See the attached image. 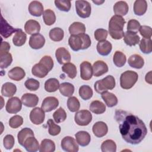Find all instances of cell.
Wrapping results in <instances>:
<instances>
[{"mask_svg": "<svg viewBox=\"0 0 152 152\" xmlns=\"http://www.w3.org/2000/svg\"><path fill=\"white\" fill-rule=\"evenodd\" d=\"M89 109L91 112L95 114H102L106 110V105L99 100H94L90 103Z\"/></svg>", "mask_w": 152, "mask_h": 152, "instance_id": "34", "label": "cell"}, {"mask_svg": "<svg viewBox=\"0 0 152 152\" xmlns=\"http://www.w3.org/2000/svg\"><path fill=\"white\" fill-rule=\"evenodd\" d=\"M107 35V31L104 28H98L94 31V33L95 39L99 42L106 40Z\"/></svg>", "mask_w": 152, "mask_h": 152, "instance_id": "53", "label": "cell"}, {"mask_svg": "<svg viewBox=\"0 0 152 152\" xmlns=\"http://www.w3.org/2000/svg\"><path fill=\"white\" fill-rule=\"evenodd\" d=\"M74 121L78 125L87 126L92 121V115L87 110H81L75 113Z\"/></svg>", "mask_w": 152, "mask_h": 152, "instance_id": "7", "label": "cell"}, {"mask_svg": "<svg viewBox=\"0 0 152 152\" xmlns=\"http://www.w3.org/2000/svg\"><path fill=\"white\" fill-rule=\"evenodd\" d=\"M79 95L81 98L84 100L91 99L93 96V92L91 88L87 85H83L79 88Z\"/></svg>", "mask_w": 152, "mask_h": 152, "instance_id": "43", "label": "cell"}, {"mask_svg": "<svg viewBox=\"0 0 152 152\" xmlns=\"http://www.w3.org/2000/svg\"><path fill=\"white\" fill-rule=\"evenodd\" d=\"M26 39V34L21 28H18L12 38V43L16 46H21L25 44Z\"/></svg>", "mask_w": 152, "mask_h": 152, "instance_id": "33", "label": "cell"}, {"mask_svg": "<svg viewBox=\"0 0 152 152\" xmlns=\"http://www.w3.org/2000/svg\"><path fill=\"white\" fill-rule=\"evenodd\" d=\"M96 49L99 54L102 56H107L110 53L112 49V45L107 40L101 41L97 43Z\"/></svg>", "mask_w": 152, "mask_h": 152, "instance_id": "26", "label": "cell"}, {"mask_svg": "<svg viewBox=\"0 0 152 152\" xmlns=\"http://www.w3.org/2000/svg\"><path fill=\"white\" fill-rule=\"evenodd\" d=\"M39 62L42 63L43 65H44L49 71L52 70L53 66V61L52 58L48 55H45L43 57L41 58Z\"/></svg>", "mask_w": 152, "mask_h": 152, "instance_id": "56", "label": "cell"}, {"mask_svg": "<svg viewBox=\"0 0 152 152\" xmlns=\"http://www.w3.org/2000/svg\"><path fill=\"white\" fill-rule=\"evenodd\" d=\"M115 118L119 124L121 135L126 142L137 145L144 139L147 128L138 116L125 110H117Z\"/></svg>", "mask_w": 152, "mask_h": 152, "instance_id": "1", "label": "cell"}, {"mask_svg": "<svg viewBox=\"0 0 152 152\" xmlns=\"http://www.w3.org/2000/svg\"><path fill=\"white\" fill-rule=\"evenodd\" d=\"M49 37L54 42H60L64 37V30L59 27H55L49 31Z\"/></svg>", "mask_w": 152, "mask_h": 152, "instance_id": "40", "label": "cell"}, {"mask_svg": "<svg viewBox=\"0 0 152 152\" xmlns=\"http://www.w3.org/2000/svg\"><path fill=\"white\" fill-rule=\"evenodd\" d=\"M125 24L124 18L119 15H115L112 17L109 23V33L115 40H119L124 37V26Z\"/></svg>", "mask_w": 152, "mask_h": 152, "instance_id": "2", "label": "cell"}, {"mask_svg": "<svg viewBox=\"0 0 152 152\" xmlns=\"http://www.w3.org/2000/svg\"><path fill=\"white\" fill-rule=\"evenodd\" d=\"M22 108V102L17 97H12L7 102L5 109L7 112L11 114H16Z\"/></svg>", "mask_w": 152, "mask_h": 152, "instance_id": "9", "label": "cell"}, {"mask_svg": "<svg viewBox=\"0 0 152 152\" xmlns=\"http://www.w3.org/2000/svg\"><path fill=\"white\" fill-rule=\"evenodd\" d=\"M28 43L31 48L33 49H40L45 45V39L40 33L34 34L30 36Z\"/></svg>", "mask_w": 152, "mask_h": 152, "instance_id": "12", "label": "cell"}, {"mask_svg": "<svg viewBox=\"0 0 152 152\" xmlns=\"http://www.w3.org/2000/svg\"><path fill=\"white\" fill-rule=\"evenodd\" d=\"M124 40L126 45L132 46L137 45L139 43L140 38L137 33L126 31L125 33H124Z\"/></svg>", "mask_w": 152, "mask_h": 152, "instance_id": "25", "label": "cell"}, {"mask_svg": "<svg viewBox=\"0 0 152 152\" xmlns=\"http://www.w3.org/2000/svg\"><path fill=\"white\" fill-rule=\"evenodd\" d=\"M71 35H78L86 32V26L81 22H74L68 28Z\"/></svg>", "mask_w": 152, "mask_h": 152, "instance_id": "32", "label": "cell"}, {"mask_svg": "<svg viewBox=\"0 0 152 152\" xmlns=\"http://www.w3.org/2000/svg\"><path fill=\"white\" fill-rule=\"evenodd\" d=\"M12 62V55L9 53L0 54V66L1 69L8 68Z\"/></svg>", "mask_w": 152, "mask_h": 152, "instance_id": "45", "label": "cell"}, {"mask_svg": "<svg viewBox=\"0 0 152 152\" xmlns=\"http://www.w3.org/2000/svg\"><path fill=\"white\" fill-rule=\"evenodd\" d=\"M40 25L38 21L34 20H29L26 21L24 25V30L28 34L39 33L40 30Z\"/></svg>", "mask_w": 152, "mask_h": 152, "instance_id": "20", "label": "cell"}, {"mask_svg": "<svg viewBox=\"0 0 152 152\" xmlns=\"http://www.w3.org/2000/svg\"><path fill=\"white\" fill-rule=\"evenodd\" d=\"M15 140L14 137L11 134L5 135L3 139V145L7 150L11 149L14 145Z\"/></svg>", "mask_w": 152, "mask_h": 152, "instance_id": "55", "label": "cell"}, {"mask_svg": "<svg viewBox=\"0 0 152 152\" xmlns=\"http://www.w3.org/2000/svg\"><path fill=\"white\" fill-rule=\"evenodd\" d=\"M93 71L94 77H98L108 72L107 65L103 61H97L93 65Z\"/></svg>", "mask_w": 152, "mask_h": 152, "instance_id": "17", "label": "cell"}, {"mask_svg": "<svg viewBox=\"0 0 152 152\" xmlns=\"http://www.w3.org/2000/svg\"><path fill=\"white\" fill-rule=\"evenodd\" d=\"M43 19L44 23L47 26H51L56 21V15L53 11L47 9L43 13Z\"/></svg>", "mask_w": 152, "mask_h": 152, "instance_id": "41", "label": "cell"}, {"mask_svg": "<svg viewBox=\"0 0 152 152\" xmlns=\"http://www.w3.org/2000/svg\"><path fill=\"white\" fill-rule=\"evenodd\" d=\"M45 114L44 110L40 107H34L30 113V119L35 125H40L44 122Z\"/></svg>", "mask_w": 152, "mask_h": 152, "instance_id": "10", "label": "cell"}, {"mask_svg": "<svg viewBox=\"0 0 152 152\" xmlns=\"http://www.w3.org/2000/svg\"><path fill=\"white\" fill-rule=\"evenodd\" d=\"M18 30V28H15L10 26L1 15L0 33L2 37H4L5 39H7L11 36L12 33H16Z\"/></svg>", "mask_w": 152, "mask_h": 152, "instance_id": "14", "label": "cell"}, {"mask_svg": "<svg viewBox=\"0 0 152 152\" xmlns=\"http://www.w3.org/2000/svg\"><path fill=\"white\" fill-rule=\"evenodd\" d=\"M92 131L96 137L101 138L107 134L108 132V127L105 122L103 121H98L93 125Z\"/></svg>", "mask_w": 152, "mask_h": 152, "instance_id": "16", "label": "cell"}, {"mask_svg": "<svg viewBox=\"0 0 152 152\" xmlns=\"http://www.w3.org/2000/svg\"><path fill=\"white\" fill-rule=\"evenodd\" d=\"M62 70L67 74L68 77L71 79H74L77 76V71L75 65L71 62L64 64L62 66Z\"/></svg>", "mask_w": 152, "mask_h": 152, "instance_id": "38", "label": "cell"}, {"mask_svg": "<svg viewBox=\"0 0 152 152\" xmlns=\"http://www.w3.org/2000/svg\"><path fill=\"white\" fill-rule=\"evenodd\" d=\"M147 10V2L145 0H136L134 4V12L135 15L141 16Z\"/></svg>", "mask_w": 152, "mask_h": 152, "instance_id": "31", "label": "cell"}, {"mask_svg": "<svg viewBox=\"0 0 152 152\" xmlns=\"http://www.w3.org/2000/svg\"><path fill=\"white\" fill-rule=\"evenodd\" d=\"M53 118L56 123H61L66 119V113L63 108L59 107L53 113Z\"/></svg>", "mask_w": 152, "mask_h": 152, "instance_id": "50", "label": "cell"}, {"mask_svg": "<svg viewBox=\"0 0 152 152\" xmlns=\"http://www.w3.org/2000/svg\"><path fill=\"white\" fill-rule=\"evenodd\" d=\"M24 86L30 91H36L40 87V83L36 79L28 78L26 81Z\"/></svg>", "mask_w": 152, "mask_h": 152, "instance_id": "51", "label": "cell"}, {"mask_svg": "<svg viewBox=\"0 0 152 152\" xmlns=\"http://www.w3.org/2000/svg\"><path fill=\"white\" fill-rule=\"evenodd\" d=\"M140 49L145 54H150L152 51V41L151 39L142 38L140 42Z\"/></svg>", "mask_w": 152, "mask_h": 152, "instance_id": "44", "label": "cell"}, {"mask_svg": "<svg viewBox=\"0 0 152 152\" xmlns=\"http://www.w3.org/2000/svg\"><path fill=\"white\" fill-rule=\"evenodd\" d=\"M102 152H116V144L112 140H106L101 145Z\"/></svg>", "mask_w": 152, "mask_h": 152, "instance_id": "47", "label": "cell"}, {"mask_svg": "<svg viewBox=\"0 0 152 152\" xmlns=\"http://www.w3.org/2000/svg\"><path fill=\"white\" fill-rule=\"evenodd\" d=\"M61 148L66 152H77L79 150L78 143L75 139L70 136L65 137L61 142Z\"/></svg>", "mask_w": 152, "mask_h": 152, "instance_id": "8", "label": "cell"}, {"mask_svg": "<svg viewBox=\"0 0 152 152\" xmlns=\"http://www.w3.org/2000/svg\"><path fill=\"white\" fill-rule=\"evenodd\" d=\"M128 65L135 69H141L144 65V60L143 58L138 54H134L130 56L128 59Z\"/></svg>", "mask_w": 152, "mask_h": 152, "instance_id": "24", "label": "cell"}, {"mask_svg": "<svg viewBox=\"0 0 152 152\" xmlns=\"http://www.w3.org/2000/svg\"><path fill=\"white\" fill-rule=\"evenodd\" d=\"M138 78V75L136 72L131 70L126 71L121 75L120 86L123 89H130L137 83Z\"/></svg>", "mask_w": 152, "mask_h": 152, "instance_id": "4", "label": "cell"}, {"mask_svg": "<svg viewBox=\"0 0 152 152\" xmlns=\"http://www.w3.org/2000/svg\"><path fill=\"white\" fill-rule=\"evenodd\" d=\"M101 96L106 106L109 107H112L118 103V98L116 96L109 91H104L101 94Z\"/></svg>", "mask_w": 152, "mask_h": 152, "instance_id": "30", "label": "cell"}, {"mask_svg": "<svg viewBox=\"0 0 152 152\" xmlns=\"http://www.w3.org/2000/svg\"><path fill=\"white\" fill-rule=\"evenodd\" d=\"M28 9L30 14L34 17H40L44 12L42 4L37 1H31L28 5Z\"/></svg>", "mask_w": 152, "mask_h": 152, "instance_id": "19", "label": "cell"}, {"mask_svg": "<svg viewBox=\"0 0 152 152\" xmlns=\"http://www.w3.org/2000/svg\"><path fill=\"white\" fill-rule=\"evenodd\" d=\"M59 105V101L57 98L52 96L47 97L42 102L41 108L45 112H49L55 109Z\"/></svg>", "mask_w": 152, "mask_h": 152, "instance_id": "11", "label": "cell"}, {"mask_svg": "<svg viewBox=\"0 0 152 152\" xmlns=\"http://www.w3.org/2000/svg\"><path fill=\"white\" fill-rule=\"evenodd\" d=\"M68 44L74 51L88 49L91 44L90 36L83 33L78 35H71L68 39Z\"/></svg>", "mask_w": 152, "mask_h": 152, "instance_id": "3", "label": "cell"}, {"mask_svg": "<svg viewBox=\"0 0 152 152\" xmlns=\"http://www.w3.org/2000/svg\"><path fill=\"white\" fill-rule=\"evenodd\" d=\"M126 61L125 55L121 51L117 50L115 52L113 57V62L117 67L123 66Z\"/></svg>", "mask_w": 152, "mask_h": 152, "instance_id": "42", "label": "cell"}, {"mask_svg": "<svg viewBox=\"0 0 152 152\" xmlns=\"http://www.w3.org/2000/svg\"><path fill=\"white\" fill-rule=\"evenodd\" d=\"M23 124V118L20 115H14L9 120V125L12 128H17Z\"/></svg>", "mask_w": 152, "mask_h": 152, "instance_id": "52", "label": "cell"}, {"mask_svg": "<svg viewBox=\"0 0 152 152\" xmlns=\"http://www.w3.org/2000/svg\"><path fill=\"white\" fill-rule=\"evenodd\" d=\"M54 2L56 7L60 11L68 12L71 9V3L69 0H55Z\"/></svg>", "mask_w": 152, "mask_h": 152, "instance_id": "48", "label": "cell"}, {"mask_svg": "<svg viewBox=\"0 0 152 152\" xmlns=\"http://www.w3.org/2000/svg\"><path fill=\"white\" fill-rule=\"evenodd\" d=\"M80 77L82 80L87 81L91 78L93 74V66L88 61H84L80 64Z\"/></svg>", "mask_w": 152, "mask_h": 152, "instance_id": "13", "label": "cell"}, {"mask_svg": "<svg viewBox=\"0 0 152 152\" xmlns=\"http://www.w3.org/2000/svg\"><path fill=\"white\" fill-rule=\"evenodd\" d=\"M23 147L28 152H36L39 150V144L34 136L28 137L24 141Z\"/></svg>", "mask_w": 152, "mask_h": 152, "instance_id": "22", "label": "cell"}, {"mask_svg": "<svg viewBox=\"0 0 152 152\" xmlns=\"http://www.w3.org/2000/svg\"><path fill=\"white\" fill-rule=\"evenodd\" d=\"M60 93L65 97H71L74 92V86L69 83H62L59 87Z\"/></svg>", "mask_w": 152, "mask_h": 152, "instance_id": "36", "label": "cell"}, {"mask_svg": "<svg viewBox=\"0 0 152 152\" xmlns=\"http://www.w3.org/2000/svg\"><path fill=\"white\" fill-rule=\"evenodd\" d=\"M34 136V132L30 128H24L20 131L17 134V138L18 143L23 146L25 140L29 137Z\"/></svg>", "mask_w": 152, "mask_h": 152, "instance_id": "35", "label": "cell"}, {"mask_svg": "<svg viewBox=\"0 0 152 152\" xmlns=\"http://www.w3.org/2000/svg\"><path fill=\"white\" fill-rule=\"evenodd\" d=\"M55 56L57 61L59 64H65L71 61V55L68 50L65 48L61 47L56 49Z\"/></svg>", "mask_w": 152, "mask_h": 152, "instance_id": "15", "label": "cell"}, {"mask_svg": "<svg viewBox=\"0 0 152 152\" xmlns=\"http://www.w3.org/2000/svg\"><path fill=\"white\" fill-rule=\"evenodd\" d=\"M48 125V132L50 135L56 136L58 135L61 130L60 126L55 124L53 121L51 119H49L47 121Z\"/></svg>", "mask_w": 152, "mask_h": 152, "instance_id": "49", "label": "cell"}, {"mask_svg": "<svg viewBox=\"0 0 152 152\" xmlns=\"http://www.w3.org/2000/svg\"><path fill=\"white\" fill-rule=\"evenodd\" d=\"M104 2V1H93V3H95L97 5H101L102 4H103Z\"/></svg>", "mask_w": 152, "mask_h": 152, "instance_id": "60", "label": "cell"}, {"mask_svg": "<svg viewBox=\"0 0 152 152\" xmlns=\"http://www.w3.org/2000/svg\"><path fill=\"white\" fill-rule=\"evenodd\" d=\"M140 34L145 39H151L152 35L151 28L147 26H141L139 29Z\"/></svg>", "mask_w": 152, "mask_h": 152, "instance_id": "57", "label": "cell"}, {"mask_svg": "<svg viewBox=\"0 0 152 152\" xmlns=\"http://www.w3.org/2000/svg\"><path fill=\"white\" fill-rule=\"evenodd\" d=\"M10 49V45L7 42H2L1 45L0 54L8 52Z\"/></svg>", "mask_w": 152, "mask_h": 152, "instance_id": "58", "label": "cell"}, {"mask_svg": "<svg viewBox=\"0 0 152 152\" xmlns=\"http://www.w3.org/2000/svg\"><path fill=\"white\" fill-rule=\"evenodd\" d=\"M49 72V69L40 62L36 64L31 68L32 74L34 76L40 78L46 77Z\"/></svg>", "mask_w": 152, "mask_h": 152, "instance_id": "23", "label": "cell"}, {"mask_svg": "<svg viewBox=\"0 0 152 152\" xmlns=\"http://www.w3.org/2000/svg\"><path fill=\"white\" fill-rule=\"evenodd\" d=\"M145 80L146 81V83L151 84L152 83L151 82V71H149L145 75Z\"/></svg>", "mask_w": 152, "mask_h": 152, "instance_id": "59", "label": "cell"}, {"mask_svg": "<svg viewBox=\"0 0 152 152\" xmlns=\"http://www.w3.org/2000/svg\"><path fill=\"white\" fill-rule=\"evenodd\" d=\"M59 81L55 78H51L47 80L45 83V89L46 91L52 93L56 91L59 87Z\"/></svg>", "mask_w": 152, "mask_h": 152, "instance_id": "39", "label": "cell"}, {"mask_svg": "<svg viewBox=\"0 0 152 152\" xmlns=\"http://www.w3.org/2000/svg\"><path fill=\"white\" fill-rule=\"evenodd\" d=\"M55 150L54 142L49 139H44L41 141L39 151L40 152H53Z\"/></svg>", "mask_w": 152, "mask_h": 152, "instance_id": "37", "label": "cell"}, {"mask_svg": "<svg viewBox=\"0 0 152 152\" xmlns=\"http://www.w3.org/2000/svg\"><path fill=\"white\" fill-rule=\"evenodd\" d=\"M26 75V72L24 70L19 66H16L8 71V77L14 81H18L21 80L24 78Z\"/></svg>", "mask_w": 152, "mask_h": 152, "instance_id": "27", "label": "cell"}, {"mask_svg": "<svg viewBox=\"0 0 152 152\" xmlns=\"http://www.w3.org/2000/svg\"><path fill=\"white\" fill-rule=\"evenodd\" d=\"M115 80L112 75H107L104 78L97 81L94 85L95 91L102 94L108 90H112L115 87Z\"/></svg>", "mask_w": 152, "mask_h": 152, "instance_id": "5", "label": "cell"}, {"mask_svg": "<svg viewBox=\"0 0 152 152\" xmlns=\"http://www.w3.org/2000/svg\"><path fill=\"white\" fill-rule=\"evenodd\" d=\"M67 107L70 112H76L80 109V102L77 97L74 96H71L67 100Z\"/></svg>", "mask_w": 152, "mask_h": 152, "instance_id": "46", "label": "cell"}, {"mask_svg": "<svg viewBox=\"0 0 152 152\" xmlns=\"http://www.w3.org/2000/svg\"><path fill=\"white\" fill-rule=\"evenodd\" d=\"M140 27L141 25L138 21L135 19H131L128 22L127 31L137 33L138 31H139Z\"/></svg>", "mask_w": 152, "mask_h": 152, "instance_id": "54", "label": "cell"}, {"mask_svg": "<svg viewBox=\"0 0 152 152\" xmlns=\"http://www.w3.org/2000/svg\"><path fill=\"white\" fill-rule=\"evenodd\" d=\"M17 91L16 86L10 82L4 83L1 87V94L7 97H12Z\"/></svg>", "mask_w": 152, "mask_h": 152, "instance_id": "29", "label": "cell"}, {"mask_svg": "<svg viewBox=\"0 0 152 152\" xmlns=\"http://www.w3.org/2000/svg\"><path fill=\"white\" fill-rule=\"evenodd\" d=\"M128 10L129 7L125 1H118L113 6V11L116 15L124 16L128 13Z\"/></svg>", "mask_w": 152, "mask_h": 152, "instance_id": "28", "label": "cell"}, {"mask_svg": "<svg viewBox=\"0 0 152 152\" xmlns=\"http://www.w3.org/2000/svg\"><path fill=\"white\" fill-rule=\"evenodd\" d=\"M22 103L26 107H35L39 102V97L37 95L31 93H25L21 96Z\"/></svg>", "mask_w": 152, "mask_h": 152, "instance_id": "18", "label": "cell"}, {"mask_svg": "<svg viewBox=\"0 0 152 152\" xmlns=\"http://www.w3.org/2000/svg\"><path fill=\"white\" fill-rule=\"evenodd\" d=\"M77 142L82 147L87 146L89 144L91 141L90 134L84 131H80L75 134Z\"/></svg>", "mask_w": 152, "mask_h": 152, "instance_id": "21", "label": "cell"}, {"mask_svg": "<svg viewBox=\"0 0 152 152\" xmlns=\"http://www.w3.org/2000/svg\"><path fill=\"white\" fill-rule=\"evenodd\" d=\"M75 4L77 14L80 17L82 18H86L90 16L91 7L89 2L81 0L76 1Z\"/></svg>", "mask_w": 152, "mask_h": 152, "instance_id": "6", "label": "cell"}]
</instances>
